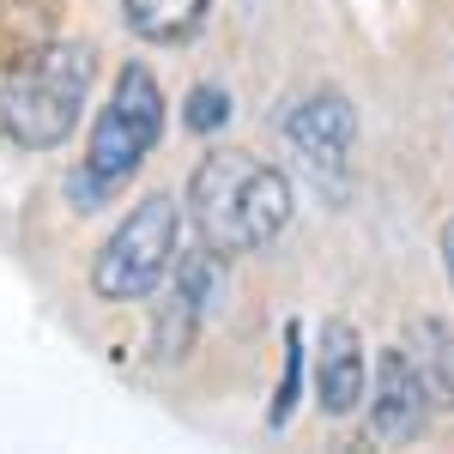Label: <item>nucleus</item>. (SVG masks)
<instances>
[{"label":"nucleus","instance_id":"1","mask_svg":"<svg viewBox=\"0 0 454 454\" xmlns=\"http://www.w3.org/2000/svg\"><path fill=\"white\" fill-rule=\"evenodd\" d=\"M188 218L218 254H254L291 224V182L254 152H207L188 176Z\"/></svg>","mask_w":454,"mask_h":454},{"label":"nucleus","instance_id":"2","mask_svg":"<svg viewBox=\"0 0 454 454\" xmlns=\"http://www.w3.org/2000/svg\"><path fill=\"white\" fill-rule=\"evenodd\" d=\"M98 79V55L91 43H49L31 61L0 79V134L25 152H55L61 140H73L85 98Z\"/></svg>","mask_w":454,"mask_h":454},{"label":"nucleus","instance_id":"3","mask_svg":"<svg viewBox=\"0 0 454 454\" xmlns=\"http://www.w3.org/2000/svg\"><path fill=\"white\" fill-rule=\"evenodd\" d=\"M158 140H164V91H158V79L145 67L128 61L115 73V85H109V104L98 115V128H91L85 164L67 176V200L79 212H98L109 194H121L134 182V170L152 158Z\"/></svg>","mask_w":454,"mask_h":454},{"label":"nucleus","instance_id":"4","mask_svg":"<svg viewBox=\"0 0 454 454\" xmlns=\"http://www.w3.org/2000/svg\"><path fill=\"white\" fill-rule=\"evenodd\" d=\"M176 237H182V207L170 194H145L140 207L109 231V243L98 248L91 291L104 303H140V297H152L164 285V273L176 267Z\"/></svg>","mask_w":454,"mask_h":454},{"label":"nucleus","instance_id":"5","mask_svg":"<svg viewBox=\"0 0 454 454\" xmlns=\"http://www.w3.org/2000/svg\"><path fill=\"white\" fill-rule=\"evenodd\" d=\"M430 382L419 376V364L406 357V346L382 351L376 364V400H370V436L376 442H412L430 419Z\"/></svg>","mask_w":454,"mask_h":454},{"label":"nucleus","instance_id":"6","mask_svg":"<svg viewBox=\"0 0 454 454\" xmlns=\"http://www.w3.org/2000/svg\"><path fill=\"white\" fill-rule=\"evenodd\" d=\"M370 400V364H364V340L351 321H327L321 346H315V406L327 419H346Z\"/></svg>","mask_w":454,"mask_h":454},{"label":"nucleus","instance_id":"7","mask_svg":"<svg viewBox=\"0 0 454 454\" xmlns=\"http://www.w3.org/2000/svg\"><path fill=\"white\" fill-rule=\"evenodd\" d=\"M285 140L297 145V158L309 170L327 176V170L346 164L351 140H357V115H351V104L340 91H315V98H303V104L285 115Z\"/></svg>","mask_w":454,"mask_h":454},{"label":"nucleus","instance_id":"8","mask_svg":"<svg viewBox=\"0 0 454 454\" xmlns=\"http://www.w3.org/2000/svg\"><path fill=\"white\" fill-rule=\"evenodd\" d=\"M406 357L419 364V376L430 382V394L454 406V321H436V315H419L406 327Z\"/></svg>","mask_w":454,"mask_h":454},{"label":"nucleus","instance_id":"9","mask_svg":"<svg viewBox=\"0 0 454 454\" xmlns=\"http://www.w3.org/2000/svg\"><path fill=\"white\" fill-rule=\"evenodd\" d=\"M207 6L212 0H121V19L145 43H188V36L200 31Z\"/></svg>","mask_w":454,"mask_h":454},{"label":"nucleus","instance_id":"10","mask_svg":"<svg viewBox=\"0 0 454 454\" xmlns=\"http://www.w3.org/2000/svg\"><path fill=\"white\" fill-rule=\"evenodd\" d=\"M297 382H303V327L291 321V327H285V382H279V394H273V412H267V424H273V430H285V424H291Z\"/></svg>","mask_w":454,"mask_h":454},{"label":"nucleus","instance_id":"11","mask_svg":"<svg viewBox=\"0 0 454 454\" xmlns=\"http://www.w3.org/2000/svg\"><path fill=\"white\" fill-rule=\"evenodd\" d=\"M224 121H231V98H224L218 85H194V91H188V128L218 134Z\"/></svg>","mask_w":454,"mask_h":454},{"label":"nucleus","instance_id":"12","mask_svg":"<svg viewBox=\"0 0 454 454\" xmlns=\"http://www.w3.org/2000/svg\"><path fill=\"white\" fill-rule=\"evenodd\" d=\"M442 267H449V279H454V218L442 224Z\"/></svg>","mask_w":454,"mask_h":454}]
</instances>
